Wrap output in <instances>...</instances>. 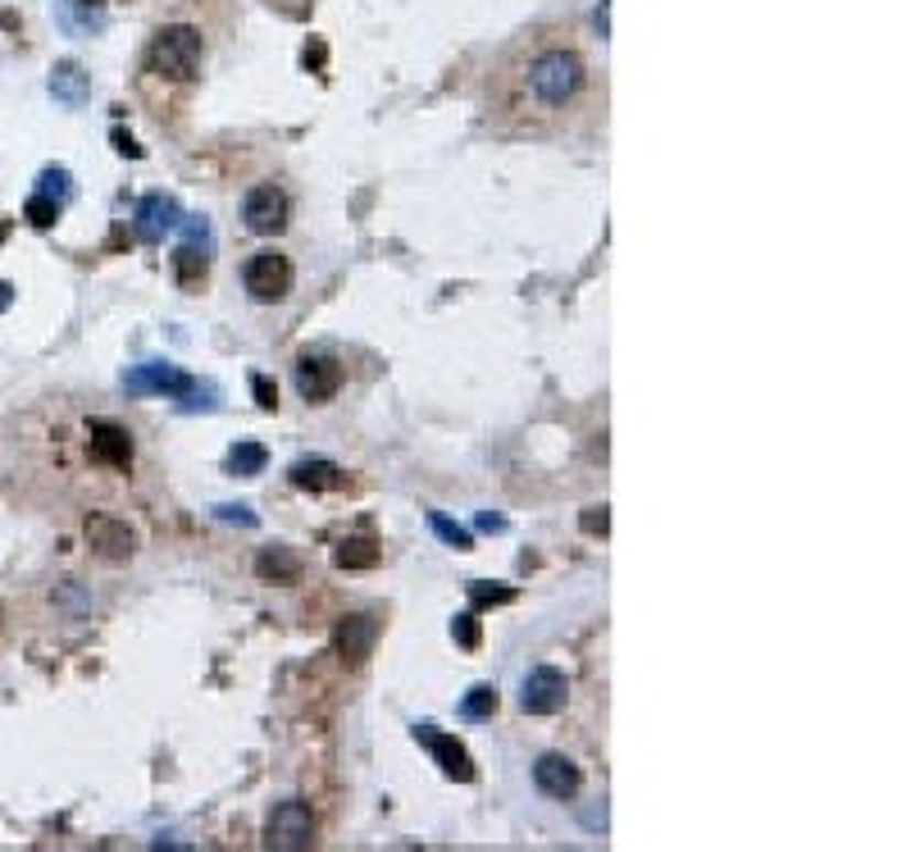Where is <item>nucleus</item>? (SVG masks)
I'll use <instances>...</instances> for the list:
<instances>
[{"instance_id": "nucleus-18", "label": "nucleus", "mask_w": 911, "mask_h": 852, "mask_svg": "<svg viewBox=\"0 0 911 852\" xmlns=\"http://www.w3.org/2000/svg\"><path fill=\"white\" fill-rule=\"evenodd\" d=\"M379 557L383 552H379L375 538H347V542H337V552H333V561L343 570H375Z\"/></svg>"}, {"instance_id": "nucleus-15", "label": "nucleus", "mask_w": 911, "mask_h": 852, "mask_svg": "<svg viewBox=\"0 0 911 852\" xmlns=\"http://www.w3.org/2000/svg\"><path fill=\"white\" fill-rule=\"evenodd\" d=\"M288 479H292L296 488H311V493H333V488L347 484V470L333 465V461H324V456H311V461H296V465L288 470Z\"/></svg>"}, {"instance_id": "nucleus-12", "label": "nucleus", "mask_w": 911, "mask_h": 852, "mask_svg": "<svg viewBox=\"0 0 911 852\" xmlns=\"http://www.w3.org/2000/svg\"><path fill=\"white\" fill-rule=\"evenodd\" d=\"M87 542L96 548V557H106V561H128L132 548H138V538H132V529L115 516H91L87 520Z\"/></svg>"}, {"instance_id": "nucleus-5", "label": "nucleus", "mask_w": 911, "mask_h": 852, "mask_svg": "<svg viewBox=\"0 0 911 852\" xmlns=\"http://www.w3.org/2000/svg\"><path fill=\"white\" fill-rule=\"evenodd\" d=\"M242 219H247V228H251L256 237H274V233H283L288 219H292V201H288L283 187L260 183V187H251L247 201H242Z\"/></svg>"}, {"instance_id": "nucleus-14", "label": "nucleus", "mask_w": 911, "mask_h": 852, "mask_svg": "<svg viewBox=\"0 0 911 852\" xmlns=\"http://www.w3.org/2000/svg\"><path fill=\"white\" fill-rule=\"evenodd\" d=\"M91 456H96L100 465L123 470V465L132 461V433L119 429V424H110V420H96V424H91Z\"/></svg>"}, {"instance_id": "nucleus-17", "label": "nucleus", "mask_w": 911, "mask_h": 852, "mask_svg": "<svg viewBox=\"0 0 911 852\" xmlns=\"http://www.w3.org/2000/svg\"><path fill=\"white\" fill-rule=\"evenodd\" d=\"M256 574L269 579V584H296V579H301V557L292 548H264L256 557Z\"/></svg>"}, {"instance_id": "nucleus-25", "label": "nucleus", "mask_w": 911, "mask_h": 852, "mask_svg": "<svg viewBox=\"0 0 911 852\" xmlns=\"http://www.w3.org/2000/svg\"><path fill=\"white\" fill-rule=\"evenodd\" d=\"M42 187V196H51V201H59L64 206V196H69V169H42V179H37Z\"/></svg>"}, {"instance_id": "nucleus-2", "label": "nucleus", "mask_w": 911, "mask_h": 852, "mask_svg": "<svg viewBox=\"0 0 911 852\" xmlns=\"http://www.w3.org/2000/svg\"><path fill=\"white\" fill-rule=\"evenodd\" d=\"M200 60H206V37L192 23H169L151 37L147 64L151 74L169 78V83H192L200 74Z\"/></svg>"}, {"instance_id": "nucleus-20", "label": "nucleus", "mask_w": 911, "mask_h": 852, "mask_svg": "<svg viewBox=\"0 0 911 852\" xmlns=\"http://www.w3.org/2000/svg\"><path fill=\"white\" fill-rule=\"evenodd\" d=\"M497 702H501V698H497L492 684H475V689L460 698V715H465V721H488V715L497 711Z\"/></svg>"}, {"instance_id": "nucleus-24", "label": "nucleus", "mask_w": 911, "mask_h": 852, "mask_svg": "<svg viewBox=\"0 0 911 852\" xmlns=\"http://www.w3.org/2000/svg\"><path fill=\"white\" fill-rule=\"evenodd\" d=\"M469 602H475V606H506V602H516V589L488 584V579H475V584H469Z\"/></svg>"}, {"instance_id": "nucleus-32", "label": "nucleus", "mask_w": 911, "mask_h": 852, "mask_svg": "<svg viewBox=\"0 0 911 852\" xmlns=\"http://www.w3.org/2000/svg\"><path fill=\"white\" fill-rule=\"evenodd\" d=\"M87 6H91V0H87Z\"/></svg>"}, {"instance_id": "nucleus-9", "label": "nucleus", "mask_w": 911, "mask_h": 852, "mask_svg": "<svg viewBox=\"0 0 911 852\" xmlns=\"http://www.w3.org/2000/svg\"><path fill=\"white\" fill-rule=\"evenodd\" d=\"M533 784H538V794H547L556 802H570L584 789V770L570 762L565 753H543L533 762Z\"/></svg>"}, {"instance_id": "nucleus-7", "label": "nucleus", "mask_w": 911, "mask_h": 852, "mask_svg": "<svg viewBox=\"0 0 911 852\" xmlns=\"http://www.w3.org/2000/svg\"><path fill=\"white\" fill-rule=\"evenodd\" d=\"M123 388L132 397H147V392H164V397H187L196 388L192 374H183L178 365H169V360H147L138 369H128L123 374Z\"/></svg>"}, {"instance_id": "nucleus-31", "label": "nucleus", "mask_w": 911, "mask_h": 852, "mask_svg": "<svg viewBox=\"0 0 911 852\" xmlns=\"http://www.w3.org/2000/svg\"><path fill=\"white\" fill-rule=\"evenodd\" d=\"M10 305V283H0V311H6Z\"/></svg>"}, {"instance_id": "nucleus-22", "label": "nucleus", "mask_w": 911, "mask_h": 852, "mask_svg": "<svg viewBox=\"0 0 911 852\" xmlns=\"http://www.w3.org/2000/svg\"><path fill=\"white\" fill-rule=\"evenodd\" d=\"M174 274H178L183 283L200 279V274H206V251H196V242L178 247V251H174Z\"/></svg>"}, {"instance_id": "nucleus-29", "label": "nucleus", "mask_w": 911, "mask_h": 852, "mask_svg": "<svg viewBox=\"0 0 911 852\" xmlns=\"http://www.w3.org/2000/svg\"><path fill=\"white\" fill-rule=\"evenodd\" d=\"M215 516H219V520H228V525H242V529H251V525H256V516H251L247 506H215Z\"/></svg>"}, {"instance_id": "nucleus-11", "label": "nucleus", "mask_w": 911, "mask_h": 852, "mask_svg": "<svg viewBox=\"0 0 911 852\" xmlns=\"http://www.w3.org/2000/svg\"><path fill=\"white\" fill-rule=\"evenodd\" d=\"M183 224V211L174 196L164 192H147L142 206H138V237L142 242H164V233H174Z\"/></svg>"}, {"instance_id": "nucleus-1", "label": "nucleus", "mask_w": 911, "mask_h": 852, "mask_svg": "<svg viewBox=\"0 0 911 852\" xmlns=\"http://www.w3.org/2000/svg\"><path fill=\"white\" fill-rule=\"evenodd\" d=\"M588 87V64L579 51L570 46H543L524 60L520 69V100L543 115H556L565 106H575L579 91Z\"/></svg>"}, {"instance_id": "nucleus-16", "label": "nucleus", "mask_w": 911, "mask_h": 852, "mask_svg": "<svg viewBox=\"0 0 911 852\" xmlns=\"http://www.w3.org/2000/svg\"><path fill=\"white\" fill-rule=\"evenodd\" d=\"M87 87H91V78L83 74V64H74V60H59L51 69V96L64 100V106H83Z\"/></svg>"}, {"instance_id": "nucleus-26", "label": "nucleus", "mask_w": 911, "mask_h": 852, "mask_svg": "<svg viewBox=\"0 0 911 852\" xmlns=\"http://www.w3.org/2000/svg\"><path fill=\"white\" fill-rule=\"evenodd\" d=\"M579 529L593 533V538H601L606 529H611V506H606V502H601V506H588L584 516H579Z\"/></svg>"}, {"instance_id": "nucleus-30", "label": "nucleus", "mask_w": 911, "mask_h": 852, "mask_svg": "<svg viewBox=\"0 0 911 852\" xmlns=\"http://www.w3.org/2000/svg\"><path fill=\"white\" fill-rule=\"evenodd\" d=\"M479 529H488V533H501V529H506V520H501V516H488V510H484V516H479Z\"/></svg>"}, {"instance_id": "nucleus-10", "label": "nucleus", "mask_w": 911, "mask_h": 852, "mask_svg": "<svg viewBox=\"0 0 911 852\" xmlns=\"http://www.w3.org/2000/svg\"><path fill=\"white\" fill-rule=\"evenodd\" d=\"M337 388H343V365L333 356H301L296 360V392L311 406H324L328 397H337Z\"/></svg>"}, {"instance_id": "nucleus-28", "label": "nucleus", "mask_w": 911, "mask_h": 852, "mask_svg": "<svg viewBox=\"0 0 911 852\" xmlns=\"http://www.w3.org/2000/svg\"><path fill=\"white\" fill-rule=\"evenodd\" d=\"M251 392H256V406H260V411H274V406H279V388L269 384L264 374H251Z\"/></svg>"}, {"instance_id": "nucleus-27", "label": "nucleus", "mask_w": 911, "mask_h": 852, "mask_svg": "<svg viewBox=\"0 0 911 852\" xmlns=\"http://www.w3.org/2000/svg\"><path fill=\"white\" fill-rule=\"evenodd\" d=\"M452 638L460 647H479V616H475V611H465V616L452 621Z\"/></svg>"}, {"instance_id": "nucleus-21", "label": "nucleus", "mask_w": 911, "mask_h": 852, "mask_svg": "<svg viewBox=\"0 0 911 852\" xmlns=\"http://www.w3.org/2000/svg\"><path fill=\"white\" fill-rule=\"evenodd\" d=\"M429 529H433L437 538H443L447 548H456V552H469V548H475V538H469V529H460V525H456V520H447V516H437V510L429 516Z\"/></svg>"}, {"instance_id": "nucleus-23", "label": "nucleus", "mask_w": 911, "mask_h": 852, "mask_svg": "<svg viewBox=\"0 0 911 852\" xmlns=\"http://www.w3.org/2000/svg\"><path fill=\"white\" fill-rule=\"evenodd\" d=\"M23 219L32 224V228H51L55 219H59V201H51V196H28V206H23Z\"/></svg>"}, {"instance_id": "nucleus-13", "label": "nucleus", "mask_w": 911, "mask_h": 852, "mask_svg": "<svg viewBox=\"0 0 911 852\" xmlns=\"http://www.w3.org/2000/svg\"><path fill=\"white\" fill-rule=\"evenodd\" d=\"M375 638H379V621L375 616H347L343 625H337L333 643H337V653H343V661L360 666L369 653H375Z\"/></svg>"}, {"instance_id": "nucleus-6", "label": "nucleus", "mask_w": 911, "mask_h": 852, "mask_svg": "<svg viewBox=\"0 0 911 852\" xmlns=\"http://www.w3.org/2000/svg\"><path fill=\"white\" fill-rule=\"evenodd\" d=\"M570 698V679L556 670V666H533L524 675V689H520V707L529 715H556Z\"/></svg>"}, {"instance_id": "nucleus-19", "label": "nucleus", "mask_w": 911, "mask_h": 852, "mask_svg": "<svg viewBox=\"0 0 911 852\" xmlns=\"http://www.w3.org/2000/svg\"><path fill=\"white\" fill-rule=\"evenodd\" d=\"M264 465H269V452L260 447V442H251V438L228 452V474H238V479H256Z\"/></svg>"}, {"instance_id": "nucleus-4", "label": "nucleus", "mask_w": 911, "mask_h": 852, "mask_svg": "<svg viewBox=\"0 0 911 852\" xmlns=\"http://www.w3.org/2000/svg\"><path fill=\"white\" fill-rule=\"evenodd\" d=\"M292 260L283 251H256L247 265H242V288L251 292V301L260 305H274L292 292Z\"/></svg>"}, {"instance_id": "nucleus-8", "label": "nucleus", "mask_w": 911, "mask_h": 852, "mask_svg": "<svg viewBox=\"0 0 911 852\" xmlns=\"http://www.w3.org/2000/svg\"><path fill=\"white\" fill-rule=\"evenodd\" d=\"M415 738L429 747V757L443 766L447 779H456V784H469V779H475V757L465 753V743H460L456 734H443L437 725H415Z\"/></svg>"}, {"instance_id": "nucleus-3", "label": "nucleus", "mask_w": 911, "mask_h": 852, "mask_svg": "<svg viewBox=\"0 0 911 852\" xmlns=\"http://www.w3.org/2000/svg\"><path fill=\"white\" fill-rule=\"evenodd\" d=\"M264 843L274 852H306L315 843V811L301 798H283L264 821Z\"/></svg>"}]
</instances>
